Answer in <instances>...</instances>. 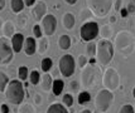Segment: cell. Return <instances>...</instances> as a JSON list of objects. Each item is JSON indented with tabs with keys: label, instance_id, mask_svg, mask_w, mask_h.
<instances>
[{
	"label": "cell",
	"instance_id": "obj_12",
	"mask_svg": "<svg viewBox=\"0 0 135 113\" xmlns=\"http://www.w3.org/2000/svg\"><path fill=\"white\" fill-rule=\"evenodd\" d=\"M46 12H47V5H46V3L44 1H37L35 3V5L33 6V9H32V15H33V18L35 20H42V19L44 18V15H46Z\"/></svg>",
	"mask_w": 135,
	"mask_h": 113
},
{
	"label": "cell",
	"instance_id": "obj_36",
	"mask_svg": "<svg viewBox=\"0 0 135 113\" xmlns=\"http://www.w3.org/2000/svg\"><path fill=\"white\" fill-rule=\"evenodd\" d=\"M34 103L37 104V106H39V104H42V97L39 93H35L34 94Z\"/></svg>",
	"mask_w": 135,
	"mask_h": 113
},
{
	"label": "cell",
	"instance_id": "obj_4",
	"mask_svg": "<svg viewBox=\"0 0 135 113\" xmlns=\"http://www.w3.org/2000/svg\"><path fill=\"white\" fill-rule=\"evenodd\" d=\"M101 76V71L99 67L95 64H88L82 68L81 72V84L85 88H94L95 84L97 83L99 77Z\"/></svg>",
	"mask_w": 135,
	"mask_h": 113
},
{
	"label": "cell",
	"instance_id": "obj_27",
	"mask_svg": "<svg viewBox=\"0 0 135 113\" xmlns=\"http://www.w3.org/2000/svg\"><path fill=\"white\" fill-rule=\"evenodd\" d=\"M91 101V94L88 93V92H81L80 95H78V103L80 104H85V103H88V102Z\"/></svg>",
	"mask_w": 135,
	"mask_h": 113
},
{
	"label": "cell",
	"instance_id": "obj_18",
	"mask_svg": "<svg viewBox=\"0 0 135 113\" xmlns=\"http://www.w3.org/2000/svg\"><path fill=\"white\" fill-rule=\"evenodd\" d=\"M47 113H68L67 108L62 103H53L47 109Z\"/></svg>",
	"mask_w": 135,
	"mask_h": 113
},
{
	"label": "cell",
	"instance_id": "obj_25",
	"mask_svg": "<svg viewBox=\"0 0 135 113\" xmlns=\"http://www.w3.org/2000/svg\"><path fill=\"white\" fill-rule=\"evenodd\" d=\"M96 50H97V43L88 42L87 47H86V53H87L88 57H95L96 55Z\"/></svg>",
	"mask_w": 135,
	"mask_h": 113
},
{
	"label": "cell",
	"instance_id": "obj_46",
	"mask_svg": "<svg viewBox=\"0 0 135 113\" xmlns=\"http://www.w3.org/2000/svg\"><path fill=\"white\" fill-rule=\"evenodd\" d=\"M95 63H96V59H95V58H91V59H90V64H95Z\"/></svg>",
	"mask_w": 135,
	"mask_h": 113
},
{
	"label": "cell",
	"instance_id": "obj_38",
	"mask_svg": "<svg viewBox=\"0 0 135 113\" xmlns=\"http://www.w3.org/2000/svg\"><path fill=\"white\" fill-rule=\"evenodd\" d=\"M70 87H71V90H72V92H76V90L78 89V83H77L76 80H73V82H71Z\"/></svg>",
	"mask_w": 135,
	"mask_h": 113
},
{
	"label": "cell",
	"instance_id": "obj_30",
	"mask_svg": "<svg viewBox=\"0 0 135 113\" xmlns=\"http://www.w3.org/2000/svg\"><path fill=\"white\" fill-rule=\"evenodd\" d=\"M62 102H63V104L66 107H71L73 104V97H72V94H70V93L65 94L63 98H62Z\"/></svg>",
	"mask_w": 135,
	"mask_h": 113
},
{
	"label": "cell",
	"instance_id": "obj_16",
	"mask_svg": "<svg viewBox=\"0 0 135 113\" xmlns=\"http://www.w3.org/2000/svg\"><path fill=\"white\" fill-rule=\"evenodd\" d=\"M3 31H4V36L5 38H13L15 34V25L12 20H6L4 25H3Z\"/></svg>",
	"mask_w": 135,
	"mask_h": 113
},
{
	"label": "cell",
	"instance_id": "obj_15",
	"mask_svg": "<svg viewBox=\"0 0 135 113\" xmlns=\"http://www.w3.org/2000/svg\"><path fill=\"white\" fill-rule=\"evenodd\" d=\"M75 23H76V18L72 13H66L65 15L62 17V24L67 30H71L73 26H75Z\"/></svg>",
	"mask_w": 135,
	"mask_h": 113
},
{
	"label": "cell",
	"instance_id": "obj_10",
	"mask_svg": "<svg viewBox=\"0 0 135 113\" xmlns=\"http://www.w3.org/2000/svg\"><path fill=\"white\" fill-rule=\"evenodd\" d=\"M59 72L63 77L68 78L75 73V59L71 54H66L59 59Z\"/></svg>",
	"mask_w": 135,
	"mask_h": 113
},
{
	"label": "cell",
	"instance_id": "obj_3",
	"mask_svg": "<svg viewBox=\"0 0 135 113\" xmlns=\"http://www.w3.org/2000/svg\"><path fill=\"white\" fill-rule=\"evenodd\" d=\"M5 97L12 104H20L24 99V84L20 80H10L5 89Z\"/></svg>",
	"mask_w": 135,
	"mask_h": 113
},
{
	"label": "cell",
	"instance_id": "obj_50",
	"mask_svg": "<svg viewBox=\"0 0 135 113\" xmlns=\"http://www.w3.org/2000/svg\"><path fill=\"white\" fill-rule=\"evenodd\" d=\"M133 97H134V98H135V88H134V89H133Z\"/></svg>",
	"mask_w": 135,
	"mask_h": 113
},
{
	"label": "cell",
	"instance_id": "obj_42",
	"mask_svg": "<svg viewBox=\"0 0 135 113\" xmlns=\"http://www.w3.org/2000/svg\"><path fill=\"white\" fill-rule=\"evenodd\" d=\"M20 28H23L24 26V23H27V19L24 18V15H20Z\"/></svg>",
	"mask_w": 135,
	"mask_h": 113
},
{
	"label": "cell",
	"instance_id": "obj_9",
	"mask_svg": "<svg viewBox=\"0 0 135 113\" xmlns=\"http://www.w3.org/2000/svg\"><path fill=\"white\" fill-rule=\"evenodd\" d=\"M13 47L12 43H9L8 38H0V64H8L13 59Z\"/></svg>",
	"mask_w": 135,
	"mask_h": 113
},
{
	"label": "cell",
	"instance_id": "obj_45",
	"mask_svg": "<svg viewBox=\"0 0 135 113\" xmlns=\"http://www.w3.org/2000/svg\"><path fill=\"white\" fill-rule=\"evenodd\" d=\"M67 4H70V5H72V4H76V1L77 0H65Z\"/></svg>",
	"mask_w": 135,
	"mask_h": 113
},
{
	"label": "cell",
	"instance_id": "obj_19",
	"mask_svg": "<svg viewBox=\"0 0 135 113\" xmlns=\"http://www.w3.org/2000/svg\"><path fill=\"white\" fill-rule=\"evenodd\" d=\"M58 47L62 49V50H67L71 48V38L67 34H63V35L59 36L58 39Z\"/></svg>",
	"mask_w": 135,
	"mask_h": 113
},
{
	"label": "cell",
	"instance_id": "obj_48",
	"mask_svg": "<svg viewBox=\"0 0 135 113\" xmlns=\"http://www.w3.org/2000/svg\"><path fill=\"white\" fill-rule=\"evenodd\" d=\"M115 20H116L115 17H111V18H110V21H111V23H115Z\"/></svg>",
	"mask_w": 135,
	"mask_h": 113
},
{
	"label": "cell",
	"instance_id": "obj_21",
	"mask_svg": "<svg viewBox=\"0 0 135 113\" xmlns=\"http://www.w3.org/2000/svg\"><path fill=\"white\" fill-rule=\"evenodd\" d=\"M48 45H49V42H48V38H41V40L38 43V49H37V52L39 54H44L47 52L48 49Z\"/></svg>",
	"mask_w": 135,
	"mask_h": 113
},
{
	"label": "cell",
	"instance_id": "obj_23",
	"mask_svg": "<svg viewBox=\"0 0 135 113\" xmlns=\"http://www.w3.org/2000/svg\"><path fill=\"white\" fill-rule=\"evenodd\" d=\"M9 77L3 71H0V92H5L6 87L9 84Z\"/></svg>",
	"mask_w": 135,
	"mask_h": 113
},
{
	"label": "cell",
	"instance_id": "obj_24",
	"mask_svg": "<svg viewBox=\"0 0 135 113\" xmlns=\"http://www.w3.org/2000/svg\"><path fill=\"white\" fill-rule=\"evenodd\" d=\"M52 67H53V62H52L51 58H44V59L42 60L41 68H42V71L44 72V73H48V72L52 69Z\"/></svg>",
	"mask_w": 135,
	"mask_h": 113
},
{
	"label": "cell",
	"instance_id": "obj_22",
	"mask_svg": "<svg viewBox=\"0 0 135 113\" xmlns=\"http://www.w3.org/2000/svg\"><path fill=\"white\" fill-rule=\"evenodd\" d=\"M10 5H12V10L13 13H20L24 8V0H12L10 1Z\"/></svg>",
	"mask_w": 135,
	"mask_h": 113
},
{
	"label": "cell",
	"instance_id": "obj_29",
	"mask_svg": "<svg viewBox=\"0 0 135 113\" xmlns=\"http://www.w3.org/2000/svg\"><path fill=\"white\" fill-rule=\"evenodd\" d=\"M18 74H19V78H20V80H25L27 78H29V73H28V67H25V66L19 67Z\"/></svg>",
	"mask_w": 135,
	"mask_h": 113
},
{
	"label": "cell",
	"instance_id": "obj_5",
	"mask_svg": "<svg viewBox=\"0 0 135 113\" xmlns=\"http://www.w3.org/2000/svg\"><path fill=\"white\" fill-rule=\"evenodd\" d=\"M114 0H86L87 8L97 18H105L110 13Z\"/></svg>",
	"mask_w": 135,
	"mask_h": 113
},
{
	"label": "cell",
	"instance_id": "obj_26",
	"mask_svg": "<svg viewBox=\"0 0 135 113\" xmlns=\"http://www.w3.org/2000/svg\"><path fill=\"white\" fill-rule=\"evenodd\" d=\"M29 82L33 85H37V84L41 82V74L38 71H32L29 74Z\"/></svg>",
	"mask_w": 135,
	"mask_h": 113
},
{
	"label": "cell",
	"instance_id": "obj_14",
	"mask_svg": "<svg viewBox=\"0 0 135 113\" xmlns=\"http://www.w3.org/2000/svg\"><path fill=\"white\" fill-rule=\"evenodd\" d=\"M38 49V44L35 43V39L34 38H27L25 42H24V52L27 55H33L35 53V50Z\"/></svg>",
	"mask_w": 135,
	"mask_h": 113
},
{
	"label": "cell",
	"instance_id": "obj_1",
	"mask_svg": "<svg viewBox=\"0 0 135 113\" xmlns=\"http://www.w3.org/2000/svg\"><path fill=\"white\" fill-rule=\"evenodd\" d=\"M115 47L118 49V52L128 57L129 54L134 52L135 48V38L134 35L128 31V30H121L119 31L115 36Z\"/></svg>",
	"mask_w": 135,
	"mask_h": 113
},
{
	"label": "cell",
	"instance_id": "obj_40",
	"mask_svg": "<svg viewBox=\"0 0 135 113\" xmlns=\"http://www.w3.org/2000/svg\"><path fill=\"white\" fill-rule=\"evenodd\" d=\"M120 15H121L123 18H128V15H129V12H128V9H126V8H123V9L120 10Z\"/></svg>",
	"mask_w": 135,
	"mask_h": 113
},
{
	"label": "cell",
	"instance_id": "obj_41",
	"mask_svg": "<svg viewBox=\"0 0 135 113\" xmlns=\"http://www.w3.org/2000/svg\"><path fill=\"white\" fill-rule=\"evenodd\" d=\"M24 4L25 6H32L35 4V0H24Z\"/></svg>",
	"mask_w": 135,
	"mask_h": 113
},
{
	"label": "cell",
	"instance_id": "obj_47",
	"mask_svg": "<svg viewBox=\"0 0 135 113\" xmlns=\"http://www.w3.org/2000/svg\"><path fill=\"white\" fill-rule=\"evenodd\" d=\"M80 113H91V111H88V109H83V111H81Z\"/></svg>",
	"mask_w": 135,
	"mask_h": 113
},
{
	"label": "cell",
	"instance_id": "obj_44",
	"mask_svg": "<svg viewBox=\"0 0 135 113\" xmlns=\"http://www.w3.org/2000/svg\"><path fill=\"white\" fill-rule=\"evenodd\" d=\"M5 8V0H0V12Z\"/></svg>",
	"mask_w": 135,
	"mask_h": 113
},
{
	"label": "cell",
	"instance_id": "obj_35",
	"mask_svg": "<svg viewBox=\"0 0 135 113\" xmlns=\"http://www.w3.org/2000/svg\"><path fill=\"white\" fill-rule=\"evenodd\" d=\"M126 9H128L129 14H131V15H135V0H129Z\"/></svg>",
	"mask_w": 135,
	"mask_h": 113
},
{
	"label": "cell",
	"instance_id": "obj_11",
	"mask_svg": "<svg viewBox=\"0 0 135 113\" xmlns=\"http://www.w3.org/2000/svg\"><path fill=\"white\" fill-rule=\"evenodd\" d=\"M42 21V30L43 33L46 34V36H51L54 34L56 31V28H57V20H56V17L52 15V14H48L44 18L41 20Z\"/></svg>",
	"mask_w": 135,
	"mask_h": 113
},
{
	"label": "cell",
	"instance_id": "obj_34",
	"mask_svg": "<svg viewBox=\"0 0 135 113\" xmlns=\"http://www.w3.org/2000/svg\"><path fill=\"white\" fill-rule=\"evenodd\" d=\"M41 28H42L41 25H37V24H35L34 26H33V34H34L35 38H42V34H43V30H42Z\"/></svg>",
	"mask_w": 135,
	"mask_h": 113
},
{
	"label": "cell",
	"instance_id": "obj_7",
	"mask_svg": "<svg viewBox=\"0 0 135 113\" xmlns=\"http://www.w3.org/2000/svg\"><path fill=\"white\" fill-rule=\"evenodd\" d=\"M99 33H100V29H99V24L96 21H86L82 24L80 29V35L83 42H92L99 35Z\"/></svg>",
	"mask_w": 135,
	"mask_h": 113
},
{
	"label": "cell",
	"instance_id": "obj_43",
	"mask_svg": "<svg viewBox=\"0 0 135 113\" xmlns=\"http://www.w3.org/2000/svg\"><path fill=\"white\" fill-rule=\"evenodd\" d=\"M58 73H61V72H59V68L58 69H53L51 76H52V77H57V76H58Z\"/></svg>",
	"mask_w": 135,
	"mask_h": 113
},
{
	"label": "cell",
	"instance_id": "obj_20",
	"mask_svg": "<svg viewBox=\"0 0 135 113\" xmlns=\"http://www.w3.org/2000/svg\"><path fill=\"white\" fill-rule=\"evenodd\" d=\"M63 87H65L63 80H61V79H56V80L53 82V85H52L53 94H54V95H59L61 93H62V90H63Z\"/></svg>",
	"mask_w": 135,
	"mask_h": 113
},
{
	"label": "cell",
	"instance_id": "obj_17",
	"mask_svg": "<svg viewBox=\"0 0 135 113\" xmlns=\"http://www.w3.org/2000/svg\"><path fill=\"white\" fill-rule=\"evenodd\" d=\"M52 85H53V80L51 74L46 73L43 77H41V87L44 92H48L49 89H52Z\"/></svg>",
	"mask_w": 135,
	"mask_h": 113
},
{
	"label": "cell",
	"instance_id": "obj_8",
	"mask_svg": "<svg viewBox=\"0 0 135 113\" xmlns=\"http://www.w3.org/2000/svg\"><path fill=\"white\" fill-rule=\"evenodd\" d=\"M102 84L105 85L106 89L109 90H115L119 88V84H120V77H119V73L114 68H107L105 71V74L102 77Z\"/></svg>",
	"mask_w": 135,
	"mask_h": 113
},
{
	"label": "cell",
	"instance_id": "obj_33",
	"mask_svg": "<svg viewBox=\"0 0 135 113\" xmlns=\"http://www.w3.org/2000/svg\"><path fill=\"white\" fill-rule=\"evenodd\" d=\"M77 64L80 68H85L86 64H87V57L86 55H78L77 58Z\"/></svg>",
	"mask_w": 135,
	"mask_h": 113
},
{
	"label": "cell",
	"instance_id": "obj_49",
	"mask_svg": "<svg viewBox=\"0 0 135 113\" xmlns=\"http://www.w3.org/2000/svg\"><path fill=\"white\" fill-rule=\"evenodd\" d=\"M3 25H4V23H3V20L0 19V28H3Z\"/></svg>",
	"mask_w": 135,
	"mask_h": 113
},
{
	"label": "cell",
	"instance_id": "obj_31",
	"mask_svg": "<svg viewBox=\"0 0 135 113\" xmlns=\"http://www.w3.org/2000/svg\"><path fill=\"white\" fill-rule=\"evenodd\" d=\"M18 113H34V109L30 104H24L22 107H19Z\"/></svg>",
	"mask_w": 135,
	"mask_h": 113
},
{
	"label": "cell",
	"instance_id": "obj_28",
	"mask_svg": "<svg viewBox=\"0 0 135 113\" xmlns=\"http://www.w3.org/2000/svg\"><path fill=\"white\" fill-rule=\"evenodd\" d=\"M101 33V36H104V39H107V38H110L112 35V29L110 25H104L100 30Z\"/></svg>",
	"mask_w": 135,
	"mask_h": 113
},
{
	"label": "cell",
	"instance_id": "obj_2",
	"mask_svg": "<svg viewBox=\"0 0 135 113\" xmlns=\"http://www.w3.org/2000/svg\"><path fill=\"white\" fill-rule=\"evenodd\" d=\"M114 57V45L109 39H100L97 42V50H96V59L101 66H107L112 60Z\"/></svg>",
	"mask_w": 135,
	"mask_h": 113
},
{
	"label": "cell",
	"instance_id": "obj_6",
	"mask_svg": "<svg viewBox=\"0 0 135 113\" xmlns=\"http://www.w3.org/2000/svg\"><path fill=\"white\" fill-rule=\"evenodd\" d=\"M112 101H114V94L111 90L109 89H101L96 94L95 99V107L100 113H105L109 111V108L111 107Z\"/></svg>",
	"mask_w": 135,
	"mask_h": 113
},
{
	"label": "cell",
	"instance_id": "obj_39",
	"mask_svg": "<svg viewBox=\"0 0 135 113\" xmlns=\"http://www.w3.org/2000/svg\"><path fill=\"white\" fill-rule=\"evenodd\" d=\"M0 111H1V113H9V107H8V104L3 103V104L0 106Z\"/></svg>",
	"mask_w": 135,
	"mask_h": 113
},
{
	"label": "cell",
	"instance_id": "obj_37",
	"mask_svg": "<svg viewBox=\"0 0 135 113\" xmlns=\"http://www.w3.org/2000/svg\"><path fill=\"white\" fill-rule=\"evenodd\" d=\"M123 9V0H116L115 1V10L119 12V10H121Z\"/></svg>",
	"mask_w": 135,
	"mask_h": 113
},
{
	"label": "cell",
	"instance_id": "obj_32",
	"mask_svg": "<svg viewBox=\"0 0 135 113\" xmlns=\"http://www.w3.org/2000/svg\"><path fill=\"white\" fill-rule=\"evenodd\" d=\"M119 113H135L134 111V107L131 104H124L123 107L120 108Z\"/></svg>",
	"mask_w": 135,
	"mask_h": 113
},
{
	"label": "cell",
	"instance_id": "obj_13",
	"mask_svg": "<svg viewBox=\"0 0 135 113\" xmlns=\"http://www.w3.org/2000/svg\"><path fill=\"white\" fill-rule=\"evenodd\" d=\"M24 42H25V39H24V35L23 34H20V33H15L12 38V47H13V50H14V53H19L24 47Z\"/></svg>",
	"mask_w": 135,
	"mask_h": 113
}]
</instances>
